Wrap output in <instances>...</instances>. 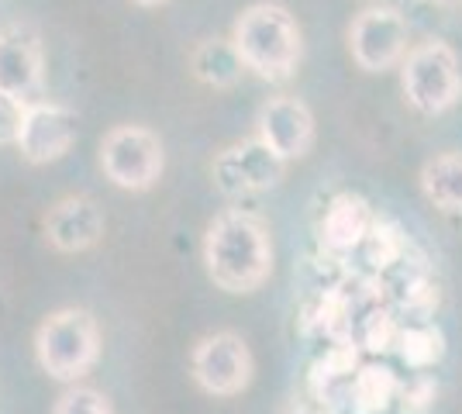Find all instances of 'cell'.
I'll return each instance as SVG.
<instances>
[{
  "label": "cell",
  "mask_w": 462,
  "mask_h": 414,
  "mask_svg": "<svg viewBox=\"0 0 462 414\" xmlns=\"http://www.w3.org/2000/svg\"><path fill=\"white\" fill-rule=\"evenodd\" d=\"M348 394H352V404H356V411L359 414H380L397 400V394H401V380L393 376L390 366L369 363V366H363V370L356 373L352 387H348Z\"/></svg>",
  "instance_id": "2e32d148"
},
{
  "label": "cell",
  "mask_w": 462,
  "mask_h": 414,
  "mask_svg": "<svg viewBox=\"0 0 462 414\" xmlns=\"http://www.w3.org/2000/svg\"><path fill=\"white\" fill-rule=\"evenodd\" d=\"M208 276L228 294H252L273 273V242L266 221L252 211H221L204 235Z\"/></svg>",
  "instance_id": "6da1fadb"
},
{
  "label": "cell",
  "mask_w": 462,
  "mask_h": 414,
  "mask_svg": "<svg viewBox=\"0 0 462 414\" xmlns=\"http://www.w3.org/2000/svg\"><path fill=\"white\" fill-rule=\"evenodd\" d=\"M104 235V211L90 198H62L45 215V238L59 253H83Z\"/></svg>",
  "instance_id": "7c38bea8"
},
{
  "label": "cell",
  "mask_w": 462,
  "mask_h": 414,
  "mask_svg": "<svg viewBox=\"0 0 462 414\" xmlns=\"http://www.w3.org/2000/svg\"><path fill=\"white\" fill-rule=\"evenodd\" d=\"M407 35V18L397 7H366L348 28V52L366 73H383L404 62Z\"/></svg>",
  "instance_id": "52a82bcc"
},
{
  "label": "cell",
  "mask_w": 462,
  "mask_h": 414,
  "mask_svg": "<svg viewBox=\"0 0 462 414\" xmlns=\"http://www.w3.org/2000/svg\"><path fill=\"white\" fill-rule=\"evenodd\" d=\"M421 190L439 211H462V152H445L424 162Z\"/></svg>",
  "instance_id": "9a60e30c"
},
{
  "label": "cell",
  "mask_w": 462,
  "mask_h": 414,
  "mask_svg": "<svg viewBox=\"0 0 462 414\" xmlns=\"http://www.w3.org/2000/svg\"><path fill=\"white\" fill-rule=\"evenodd\" d=\"M231 45L238 49L245 69L266 79H287L297 69L300 52H304L297 21L280 4L245 7L231 28Z\"/></svg>",
  "instance_id": "7a4b0ae2"
},
{
  "label": "cell",
  "mask_w": 462,
  "mask_h": 414,
  "mask_svg": "<svg viewBox=\"0 0 462 414\" xmlns=\"http://www.w3.org/2000/svg\"><path fill=\"white\" fill-rule=\"evenodd\" d=\"M401 87L414 111L421 115H442L462 94V73L456 49L448 41H421L404 56L401 66Z\"/></svg>",
  "instance_id": "277c9868"
},
{
  "label": "cell",
  "mask_w": 462,
  "mask_h": 414,
  "mask_svg": "<svg viewBox=\"0 0 462 414\" xmlns=\"http://www.w3.org/2000/svg\"><path fill=\"white\" fill-rule=\"evenodd\" d=\"M287 173V159H280L263 138H245L221 149L211 166L214 187L225 198H249L276 187Z\"/></svg>",
  "instance_id": "8992f818"
},
{
  "label": "cell",
  "mask_w": 462,
  "mask_h": 414,
  "mask_svg": "<svg viewBox=\"0 0 462 414\" xmlns=\"http://www.w3.org/2000/svg\"><path fill=\"white\" fill-rule=\"evenodd\" d=\"M56 414H111V404H107L104 394L87 391V387H77V391L59 397Z\"/></svg>",
  "instance_id": "44dd1931"
},
{
  "label": "cell",
  "mask_w": 462,
  "mask_h": 414,
  "mask_svg": "<svg viewBox=\"0 0 462 414\" xmlns=\"http://www.w3.org/2000/svg\"><path fill=\"white\" fill-rule=\"evenodd\" d=\"M435 4H456V0H435Z\"/></svg>",
  "instance_id": "484cf974"
},
{
  "label": "cell",
  "mask_w": 462,
  "mask_h": 414,
  "mask_svg": "<svg viewBox=\"0 0 462 414\" xmlns=\"http://www.w3.org/2000/svg\"><path fill=\"white\" fill-rule=\"evenodd\" d=\"M435 304H439V290L424 280V276H414V280H407L404 287V308L407 315L414 317H428L435 311Z\"/></svg>",
  "instance_id": "603a6c76"
},
{
  "label": "cell",
  "mask_w": 462,
  "mask_h": 414,
  "mask_svg": "<svg viewBox=\"0 0 462 414\" xmlns=\"http://www.w3.org/2000/svg\"><path fill=\"white\" fill-rule=\"evenodd\" d=\"M73 142H77V115L69 107L45 104V100L28 104L18 149L32 166H45V162L62 159L73 149Z\"/></svg>",
  "instance_id": "8fae6325"
},
{
  "label": "cell",
  "mask_w": 462,
  "mask_h": 414,
  "mask_svg": "<svg viewBox=\"0 0 462 414\" xmlns=\"http://www.w3.org/2000/svg\"><path fill=\"white\" fill-rule=\"evenodd\" d=\"M132 4H138V7H162L166 0H132Z\"/></svg>",
  "instance_id": "cb8c5ba5"
},
{
  "label": "cell",
  "mask_w": 462,
  "mask_h": 414,
  "mask_svg": "<svg viewBox=\"0 0 462 414\" xmlns=\"http://www.w3.org/2000/svg\"><path fill=\"white\" fill-rule=\"evenodd\" d=\"M300 414H321V411H310V408H304V411H300Z\"/></svg>",
  "instance_id": "d4e9b609"
},
{
  "label": "cell",
  "mask_w": 462,
  "mask_h": 414,
  "mask_svg": "<svg viewBox=\"0 0 462 414\" xmlns=\"http://www.w3.org/2000/svg\"><path fill=\"white\" fill-rule=\"evenodd\" d=\"M190 73L214 90H228L242 79L245 62L231 45V39H204L190 52Z\"/></svg>",
  "instance_id": "5bb4252c"
},
{
  "label": "cell",
  "mask_w": 462,
  "mask_h": 414,
  "mask_svg": "<svg viewBox=\"0 0 462 414\" xmlns=\"http://www.w3.org/2000/svg\"><path fill=\"white\" fill-rule=\"evenodd\" d=\"M42 370L56 380H79L100 355V328L90 311L62 308L49 315L35 332Z\"/></svg>",
  "instance_id": "3957f363"
},
{
  "label": "cell",
  "mask_w": 462,
  "mask_h": 414,
  "mask_svg": "<svg viewBox=\"0 0 462 414\" xmlns=\"http://www.w3.org/2000/svg\"><path fill=\"white\" fill-rule=\"evenodd\" d=\"M255 128H259V138L287 162L308 156L314 145V115L304 100L290 94L266 100L255 115Z\"/></svg>",
  "instance_id": "30bf717a"
},
{
  "label": "cell",
  "mask_w": 462,
  "mask_h": 414,
  "mask_svg": "<svg viewBox=\"0 0 462 414\" xmlns=\"http://www.w3.org/2000/svg\"><path fill=\"white\" fill-rule=\"evenodd\" d=\"M193 380L214 397H235L249 387L252 353L245 338L235 332H214L197 342L190 355Z\"/></svg>",
  "instance_id": "ba28073f"
},
{
  "label": "cell",
  "mask_w": 462,
  "mask_h": 414,
  "mask_svg": "<svg viewBox=\"0 0 462 414\" xmlns=\"http://www.w3.org/2000/svg\"><path fill=\"white\" fill-rule=\"evenodd\" d=\"M28 104L11 94H0V145H18Z\"/></svg>",
  "instance_id": "7402d4cb"
},
{
  "label": "cell",
  "mask_w": 462,
  "mask_h": 414,
  "mask_svg": "<svg viewBox=\"0 0 462 414\" xmlns=\"http://www.w3.org/2000/svg\"><path fill=\"white\" fill-rule=\"evenodd\" d=\"M166 152L152 128L117 124L100 138V170L121 190H149L162 177Z\"/></svg>",
  "instance_id": "5b68a950"
},
{
  "label": "cell",
  "mask_w": 462,
  "mask_h": 414,
  "mask_svg": "<svg viewBox=\"0 0 462 414\" xmlns=\"http://www.w3.org/2000/svg\"><path fill=\"white\" fill-rule=\"evenodd\" d=\"M435 397H439L435 380L431 376H414L411 383H401L397 408H401V414H428L435 408Z\"/></svg>",
  "instance_id": "ffe728a7"
},
{
  "label": "cell",
  "mask_w": 462,
  "mask_h": 414,
  "mask_svg": "<svg viewBox=\"0 0 462 414\" xmlns=\"http://www.w3.org/2000/svg\"><path fill=\"white\" fill-rule=\"evenodd\" d=\"M397 353L411 370H428L442 359L445 338L435 325H407L397 336Z\"/></svg>",
  "instance_id": "e0dca14e"
},
{
  "label": "cell",
  "mask_w": 462,
  "mask_h": 414,
  "mask_svg": "<svg viewBox=\"0 0 462 414\" xmlns=\"http://www.w3.org/2000/svg\"><path fill=\"white\" fill-rule=\"evenodd\" d=\"M42 41L28 24L0 28V94L35 104L42 94Z\"/></svg>",
  "instance_id": "9c48e42d"
},
{
  "label": "cell",
  "mask_w": 462,
  "mask_h": 414,
  "mask_svg": "<svg viewBox=\"0 0 462 414\" xmlns=\"http://www.w3.org/2000/svg\"><path fill=\"white\" fill-rule=\"evenodd\" d=\"M373 207L359 194H338L331 198L325 217H321V245L331 256H346L356 245H363L373 228Z\"/></svg>",
  "instance_id": "4fadbf2b"
},
{
  "label": "cell",
  "mask_w": 462,
  "mask_h": 414,
  "mask_svg": "<svg viewBox=\"0 0 462 414\" xmlns=\"http://www.w3.org/2000/svg\"><path fill=\"white\" fill-rule=\"evenodd\" d=\"M397 336H401V325L393 321L390 311H373L363 325V345L369 353H390L397 349Z\"/></svg>",
  "instance_id": "d6986e66"
},
{
  "label": "cell",
  "mask_w": 462,
  "mask_h": 414,
  "mask_svg": "<svg viewBox=\"0 0 462 414\" xmlns=\"http://www.w3.org/2000/svg\"><path fill=\"white\" fill-rule=\"evenodd\" d=\"M366 262L369 266H376V270H386V266H393V262H401L404 256L407 242L401 235V228L393 225V221H373V228H369L366 235Z\"/></svg>",
  "instance_id": "ac0fdd59"
}]
</instances>
